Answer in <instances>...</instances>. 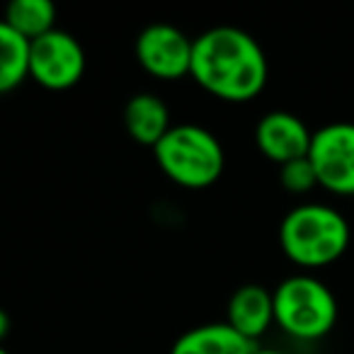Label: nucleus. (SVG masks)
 <instances>
[{
  "label": "nucleus",
  "instance_id": "nucleus-11",
  "mask_svg": "<svg viewBox=\"0 0 354 354\" xmlns=\"http://www.w3.org/2000/svg\"><path fill=\"white\" fill-rule=\"evenodd\" d=\"M124 127L141 146H153L172 129L167 104L151 93L133 95L124 107Z\"/></svg>",
  "mask_w": 354,
  "mask_h": 354
},
{
  "label": "nucleus",
  "instance_id": "nucleus-8",
  "mask_svg": "<svg viewBox=\"0 0 354 354\" xmlns=\"http://www.w3.org/2000/svg\"><path fill=\"white\" fill-rule=\"evenodd\" d=\"M310 138H313V131L306 127L304 119L284 112V109L267 112L255 129V141L260 153L279 167L308 156Z\"/></svg>",
  "mask_w": 354,
  "mask_h": 354
},
{
  "label": "nucleus",
  "instance_id": "nucleus-3",
  "mask_svg": "<svg viewBox=\"0 0 354 354\" xmlns=\"http://www.w3.org/2000/svg\"><path fill=\"white\" fill-rule=\"evenodd\" d=\"M160 170L172 183L189 189L214 185L223 172V148L209 129L197 124H177L153 148Z\"/></svg>",
  "mask_w": 354,
  "mask_h": 354
},
{
  "label": "nucleus",
  "instance_id": "nucleus-1",
  "mask_svg": "<svg viewBox=\"0 0 354 354\" xmlns=\"http://www.w3.org/2000/svg\"><path fill=\"white\" fill-rule=\"evenodd\" d=\"M267 59L257 39L238 27H212L192 44L189 75L223 102H250L267 85Z\"/></svg>",
  "mask_w": 354,
  "mask_h": 354
},
{
  "label": "nucleus",
  "instance_id": "nucleus-12",
  "mask_svg": "<svg viewBox=\"0 0 354 354\" xmlns=\"http://www.w3.org/2000/svg\"><path fill=\"white\" fill-rule=\"evenodd\" d=\"M30 75V41L0 20V95L15 90Z\"/></svg>",
  "mask_w": 354,
  "mask_h": 354
},
{
  "label": "nucleus",
  "instance_id": "nucleus-9",
  "mask_svg": "<svg viewBox=\"0 0 354 354\" xmlns=\"http://www.w3.org/2000/svg\"><path fill=\"white\" fill-rule=\"evenodd\" d=\"M226 323L250 342L260 339L274 323V301L272 291L260 284H243L233 291L226 308Z\"/></svg>",
  "mask_w": 354,
  "mask_h": 354
},
{
  "label": "nucleus",
  "instance_id": "nucleus-4",
  "mask_svg": "<svg viewBox=\"0 0 354 354\" xmlns=\"http://www.w3.org/2000/svg\"><path fill=\"white\" fill-rule=\"evenodd\" d=\"M272 301L274 323L294 339H320L337 323V299L318 277H289L272 291Z\"/></svg>",
  "mask_w": 354,
  "mask_h": 354
},
{
  "label": "nucleus",
  "instance_id": "nucleus-17",
  "mask_svg": "<svg viewBox=\"0 0 354 354\" xmlns=\"http://www.w3.org/2000/svg\"><path fill=\"white\" fill-rule=\"evenodd\" d=\"M0 354H10V352H8V349L3 347V344H0Z\"/></svg>",
  "mask_w": 354,
  "mask_h": 354
},
{
  "label": "nucleus",
  "instance_id": "nucleus-2",
  "mask_svg": "<svg viewBox=\"0 0 354 354\" xmlns=\"http://www.w3.org/2000/svg\"><path fill=\"white\" fill-rule=\"evenodd\" d=\"M279 245L294 265L328 267L347 252L349 223L328 204H299L281 218Z\"/></svg>",
  "mask_w": 354,
  "mask_h": 354
},
{
  "label": "nucleus",
  "instance_id": "nucleus-16",
  "mask_svg": "<svg viewBox=\"0 0 354 354\" xmlns=\"http://www.w3.org/2000/svg\"><path fill=\"white\" fill-rule=\"evenodd\" d=\"M252 354H286V352H279V349H255Z\"/></svg>",
  "mask_w": 354,
  "mask_h": 354
},
{
  "label": "nucleus",
  "instance_id": "nucleus-7",
  "mask_svg": "<svg viewBox=\"0 0 354 354\" xmlns=\"http://www.w3.org/2000/svg\"><path fill=\"white\" fill-rule=\"evenodd\" d=\"M192 44L183 30L172 25H151L136 39V59L146 73L160 80H177L192 68Z\"/></svg>",
  "mask_w": 354,
  "mask_h": 354
},
{
  "label": "nucleus",
  "instance_id": "nucleus-15",
  "mask_svg": "<svg viewBox=\"0 0 354 354\" xmlns=\"http://www.w3.org/2000/svg\"><path fill=\"white\" fill-rule=\"evenodd\" d=\"M8 333H10V318H8L6 310L0 308V342L8 337Z\"/></svg>",
  "mask_w": 354,
  "mask_h": 354
},
{
  "label": "nucleus",
  "instance_id": "nucleus-5",
  "mask_svg": "<svg viewBox=\"0 0 354 354\" xmlns=\"http://www.w3.org/2000/svg\"><path fill=\"white\" fill-rule=\"evenodd\" d=\"M308 160L318 177V187L333 194H354V124L335 122L313 131Z\"/></svg>",
  "mask_w": 354,
  "mask_h": 354
},
{
  "label": "nucleus",
  "instance_id": "nucleus-14",
  "mask_svg": "<svg viewBox=\"0 0 354 354\" xmlns=\"http://www.w3.org/2000/svg\"><path fill=\"white\" fill-rule=\"evenodd\" d=\"M279 183H281V187L291 194H306L313 187H318V177H315V170H313V165H310L308 156L281 165Z\"/></svg>",
  "mask_w": 354,
  "mask_h": 354
},
{
  "label": "nucleus",
  "instance_id": "nucleus-13",
  "mask_svg": "<svg viewBox=\"0 0 354 354\" xmlns=\"http://www.w3.org/2000/svg\"><path fill=\"white\" fill-rule=\"evenodd\" d=\"M3 20L27 41H35L56 30V8L49 0H12Z\"/></svg>",
  "mask_w": 354,
  "mask_h": 354
},
{
  "label": "nucleus",
  "instance_id": "nucleus-6",
  "mask_svg": "<svg viewBox=\"0 0 354 354\" xmlns=\"http://www.w3.org/2000/svg\"><path fill=\"white\" fill-rule=\"evenodd\" d=\"M85 51L73 35L51 30L30 41V75L46 90H68L83 78Z\"/></svg>",
  "mask_w": 354,
  "mask_h": 354
},
{
  "label": "nucleus",
  "instance_id": "nucleus-10",
  "mask_svg": "<svg viewBox=\"0 0 354 354\" xmlns=\"http://www.w3.org/2000/svg\"><path fill=\"white\" fill-rule=\"evenodd\" d=\"M255 349V342L236 333L228 323H209L180 335L170 354H252Z\"/></svg>",
  "mask_w": 354,
  "mask_h": 354
}]
</instances>
